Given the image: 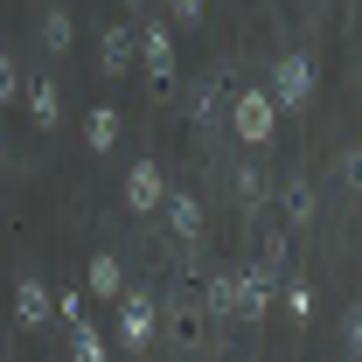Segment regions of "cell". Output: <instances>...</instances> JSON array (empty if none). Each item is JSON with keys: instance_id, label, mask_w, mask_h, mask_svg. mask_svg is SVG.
<instances>
[{"instance_id": "cell-1", "label": "cell", "mask_w": 362, "mask_h": 362, "mask_svg": "<svg viewBox=\"0 0 362 362\" xmlns=\"http://www.w3.org/2000/svg\"><path fill=\"white\" fill-rule=\"evenodd\" d=\"M230 126H237V139H244V146H265L272 126H279V105H272V90H244V98L230 105Z\"/></svg>"}, {"instance_id": "cell-6", "label": "cell", "mask_w": 362, "mask_h": 362, "mask_svg": "<svg viewBox=\"0 0 362 362\" xmlns=\"http://www.w3.org/2000/svg\"><path fill=\"white\" fill-rule=\"evenodd\" d=\"M49 314H56L49 286H42V279H21V286H14V320H21V327H42Z\"/></svg>"}, {"instance_id": "cell-18", "label": "cell", "mask_w": 362, "mask_h": 362, "mask_svg": "<svg viewBox=\"0 0 362 362\" xmlns=\"http://www.w3.org/2000/svg\"><path fill=\"white\" fill-rule=\"evenodd\" d=\"M341 175H349V181H362V139L349 146V153H341Z\"/></svg>"}, {"instance_id": "cell-16", "label": "cell", "mask_w": 362, "mask_h": 362, "mask_svg": "<svg viewBox=\"0 0 362 362\" xmlns=\"http://www.w3.org/2000/svg\"><path fill=\"white\" fill-rule=\"evenodd\" d=\"M286 209H293V223H307V216H314V188L293 181V188H286Z\"/></svg>"}, {"instance_id": "cell-15", "label": "cell", "mask_w": 362, "mask_h": 362, "mask_svg": "<svg viewBox=\"0 0 362 362\" xmlns=\"http://www.w3.org/2000/svg\"><path fill=\"white\" fill-rule=\"evenodd\" d=\"M42 42L56 49V56L70 49V14H63V7H49V14H42Z\"/></svg>"}, {"instance_id": "cell-21", "label": "cell", "mask_w": 362, "mask_h": 362, "mask_svg": "<svg viewBox=\"0 0 362 362\" xmlns=\"http://www.w3.org/2000/svg\"><path fill=\"white\" fill-rule=\"evenodd\" d=\"M168 7H175V21H195L202 14V0H168Z\"/></svg>"}, {"instance_id": "cell-10", "label": "cell", "mask_w": 362, "mask_h": 362, "mask_svg": "<svg viewBox=\"0 0 362 362\" xmlns=\"http://www.w3.org/2000/svg\"><path fill=\"white\" fill-rule=\"evenodd\" d=\"M28 119H35V126H56V84H49V77L28 84Z\"/></svg>"}, {"instance_id": "cell-20", "label": "cell", "mask_w": 362, "mask_h": 362, "mask_svg": "<svg viewBox=\"0 0 362 362\" xmlns=\"http://www.w3.org/2000/svg\"><path fill=\"white\" fill-rule=\"evenodd\" d=\"M7 98H14V63L0 56V105H7Z\"/></svg>"}, {"instance_id": "cell-8", "label": "cell", "mask_w": 362, "mask_h": 362, "mask_svg": "<svg viewBox=\"0 0 362 362\" xmlns=\"http://www.w3.org/2000/svg\"><path fill=\"white\" fill-rule=\"evenodd\" d=\"M168 223H175L181 244H195V230H202V202H195V195H168Z\"/></svg>"}, {"instance_id": "cell-13", "label": "cell", "mask_w": 362, "mask_h": 362, "mask_svg": "<svg viewBox=\"0 0 362 362\" xmlns=\"http://www.w3.org/2000/svg\"><path fill=\"white\" fill-rule=\"evenodd\" d=\"M265 300H272V272L258 265V272H244V314L258 320V314H265Z\"/></svg>"}, {"instance_id": "cell-9", "label": "cell", "mask_w": 362, "mask_h": 362, "mask_svg": "<svg viewBox=\"0 0 362 362\" xmlns=\"http://www.w3.org/2000/svg\"><path fill=\"white\" fill-rule=\"evenodd\" d=\"M209 307H216V314H244V272L209 279Z\"/></svg>"}, {"instance_id": "cell-11", "label": "cell", "mask_w": 362, "mask_h": 362, "mask_svg": "<svg viewBox=\"0 0 362 362\" xmlns=\"http://www.w3.org/2000/svg\"><path fill=\"white\" fill-rule=\"evenodd\" d=\"M133 35H126V28H105V70H112V77H119V70H126V63H133Z\"/></svg>"}, {"instance_id": "cell-7", "label": "cell", "mask_w": 362, "mask_h": 362, "mask_svg": "<svg viewBox=\"0 0 362 362\" xmlns=\"http://www.w3.org/2000/svg\"><path fill=\"white\" fill-rule=\"evenodd\" d=\"M84 286L98 293V300H119V293H126V272H119V258H105V251H98V258H90V272H84Z\"/></svg>"}, {"instance_id": "cell-5", "label": "cell", "mask_w": 362, "mask_h": 362, "mask_svg": "<svg viewBox=\"0 0 362 362\" xmlns=\"http://www.w3.org/2000/svg\"><path fill=\"white\" fill-rule=\"evenodd\" d=\"M119 341L146 349L153 341V293H126V314H119Z\"/></svg>"}, {"instance_id": "cell-3", "label": "cell", "mask_w": 362, "mask_h": 362, "mask_svg": "<svg viewBox=\"0 0 362 362\" xmlns=\"http://www.w3.org/2000/svg\"><path fill=\"white\" fill-rule=\"evenodd\" d=\"M139 56H146L153 90H168V77H175V42H168V28H160V21H153V28H139Z\"/></svg>"}, {"instance_id": "cell-14", "label": "cell", "mask_w": 362, "mask_h": 362, "mask_svg": "<svg viewBox=\"0 0 362 362\" xmlns=\"http://www.w3.org/2000/svg\"><path fill=\"white\" fill-rule=\"evenodd\" d=\"M70 356H77V362H112V356H105V334L84 327V320H77V334H70Z\"/></svg>"}, {"instance_id": "cell-4", "label": "cell", "mask_w": 362, "mask_h": 362, "mask_svg": "<svg viewBox=\"0 0 362 362\" xmlns=\"http://www.w3.org/2000/svg\"><path fill=\"white\" fill-rule=\"evenodd\" d=\"M160 202H168V181H160V168H153V160H139L133 175H126V209H139V216H146V209H160Z\"/></svg>"}, {"instance_id": "cell-17", "label": "cell", "mask_w": 362, "mask_h": 362, "mask_svg": "<svg viewBox=\"0 0 362 362\" xmlns=\"http://www.w3.org/2000/svg\"><path fill=\"white\" fill-rule=\"evenodd\" d=\"M237 195H244V202H258V195H265V181H258V168H244V175H237Z\"/></svg>"}, {"instance_id": "cell-19", "label": "cell", "mask_w": 362, "mask_h": 362, "mask_svg": "<svg viewBox=\"0 0 362 362\" xmlns=\"http://www.w3.org/2000/svg\"><path fill=\"white\" fill-rule=\"evenodd\" d=\"M349 356L362 362V307H356V314H349Z\"/></svg>"}, {"instance_id": "cell-12", "label": "cell", "mask_w": 362, "mask_h": 362, "mask_svg": "<svg viewBox=\"0 0 362 362\" xmlns=\"http://www.w3.org/2000/svg\"><path fill=\"white\" fill-rule=\"evenodd\" d=\"M90 153H112V139H119V112H112V105H105V112H90Z\"/></svg>"}, {"instance_id": "cell-2", "label": "cell", "mask_w": 362, "mask_h": 362, "mask_svg": "<svg viewBox=\"0 0 362 362\" xmlns=\"http://www.w3.org/2000/svg\"><path fill=\"white\" fill-rule=\"evenodd\" d=\"M314 98V63L307 56H279V70H272V105L279 112H300Z\"/></svg>"}]
</instances>
